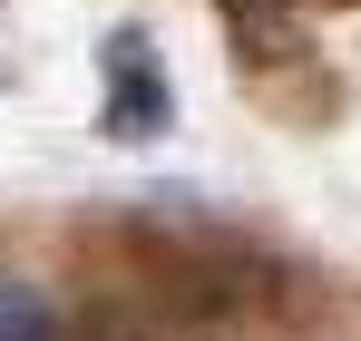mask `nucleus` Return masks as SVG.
<instances>
[{
  "mask_svg": "<svg viewBox=\"0 0 361 341\" xmlns=\"http://www.w3.org/2000/svg\"><path fill=\"white\" fill-rule=\"evenodd\" d=\"M225 20H235V39H244V58H302V39H293V20H264L254 0H225Z\"/></svg>",
  "mask_w": 361,
  "mask_h": 341,
  "instance_id": "7ed1b4c3",
  "label": "nucleus"
},
{
  "mask_svg": "<svg viewBox=\"0 0 361 341\" xmlns=\"http://www.w3.org/2000/svg\"><path fill=\"white\" fill-rule=\"evenodd\" d=\"M0 341H68L59 302L39 283H20V273H0Z\"/></svg>",
  "mask_w": 361,
  "mask_h": 341,
  "instance_id": "f03ea898",
  "label": "nucleus"
},
{
  "mask_svg": "<svg viewBox=\"0 0 361 341\" xmlns=\"http://www.w3.org/2000/svg\"><path fill=\"white\" fill-rule=\"evenodd\" d=\"M108 137H157L166 127V78H157V49H147V30H118L108 39Z\"/></svg>",
  "mask_w": 361,
  "mask_h": 341,
  "instance_id": "f257e3e1",
  "label": "nucleus"
},
{
  "mask_svg": "<svg viewBox=\"0 0 361 341\" xmlns=\"http://www.w3.org/2000/svg\"><path fill=\"white\" fill-rule=\"evenodd\" d=\"M78 341H147V332H137V312H127V302H98V312L78 322Z\"/></svg>",
  "mask_w": 361,
  "mask_h": 341,
  "instance_id": "20e7f679",
  "label": "nucleus"
}]
</instances>
